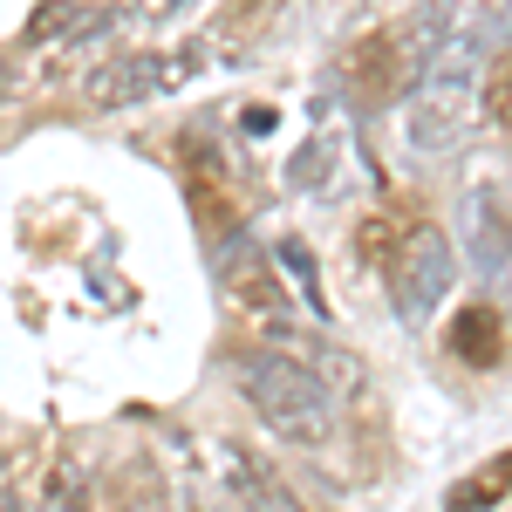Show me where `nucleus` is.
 Instances as JSON below:
<instances>
[{"instance_id":"obj_1","label":"nucleus","mask_w":512,"mask_h":512,"mask_svg":"<svg viewBox=\"0 0 512 512\" xmlns=\"http://www.w3.org/2000/svg\"><path fill=\"white\" fill-rule=\"evenodd\" d=\"M239 390L253 403V417L267 424L287 444H321L335 431V410H328V390H321L315 362L301 355H280V349H253L239 362Z\"/></svg>"},{"instance_id":"obj_2","label":"nucleus","mask_w":512,"mask_h":512,"mask_svg":"<svg viewBox=\"0 0 512 512\" xmlns=\"http://www.w3.org/2000/svg\"><path fill=\"white\" fill-rule=\"evenodd\" d=\"M390 280H396V308L410 321H424L451 294V280H458V260H451V246H444V233L437 226H417L410 233V246L396 253V267H390Z\"/></svg>"},{"instance_id":"obj_3","label":"nucleus","mask_w":512,"mask_h":512,"mask_svg":"<svg viewBox=\"0 0 512 512\" xmlns=\"http://www.w3.org/2000/svg\"><path fill=\"white\" fill-rule=\"evenodd\" d=\"M410 41L396 35V28H383V35H369V41H355V55H349V89H355V103L362 110H390L396 96L410 89V76H417V55H403Z\"/></svg>"},{"instance_id":"obj_4","label":"nucleus","mask_w":512,"mask_h":512,"mask_svg":"<svg viewBox=\"0 0 512 512\" xmlns=\"http://www.w3.org/2000/svg\"><path fill=\"white\" fill-rule=\"evenodd\" d=\"M403 130H410V151H417V158L458 151L465 130H472V89H465V82H431V89H417Z\"/></svg>"},{"instance_id":"obj_5","label":"nucleus","mask_w":512,"mask_h":512,"mask_svg":"<svg viewBox=\"0 0 512 512\" xmlns=\"http://www.w3.org/2000/svg\"><path fill=\"white\" fill-rule=\"evenodd\" d=\"M212 260H219V294L233 301L239 315H260V321H280V315H287L274 274H267V253H260L246 233L219 239V253H212Z\"/></svg>"},{"instance_id":"obj_6","label":"nucleus","mask_w":512,"mask_h":512,"mask_svg":"<svg viewBox=\"0 0 512 512\" xmlns=\"http://www.w3.org/2000/svg\"><path fill=\"white\" fill-rule=\"evenodd\" d=\"M198 48H185V62H164V55H110L96 76H89V103L96 110H123V103H137V96H151V89H178V82L192 76Z\"/></svg>"},{"instance_id":"obj_7","label":"nucleus","mask_w":512,"mask_h":512,"mask_svg":"<svg viewBox=\"0 0 512 512\" xmlns=\"http://www.w3.org/2000/svg\"><path fill=\"white\" fill-rule=\"evenodd\" d=\"M219 465H226L233 492H239V499H246L253 512H301V506H294V492H287V485H280V478L267 472L253 451H239V444H219Z\"/></svg>"},{"instance_id":"obj_8","label":"nucleus","mask_w":512,"mask_h":512,"mask_svg":"<svg viewBox=\"0 0 512 512\" xmlns=\"http://www.w3.org/2000/svg\"><path fill=\"white\" fill-rule=\"evenodd\" d=\"M424 226V212H410V205H390V212H376L362 233H355V260H369V267H383L390 274L396 267V253L410 246V233Z\"/></svg>"},{"instance_id":"obj_9","label":"nucleus","mask_w":512,"mask_h":512,"mask_svg":"<svg viewBox=\"0 0 512 512\" xmlns=\"http://www.w3.org/2000/svg\"><path fill=\"white\" fill-rule=\"evenodd\" d=\"M451 355H458V362H472V369H492V362L506 355L499 315H492V308H465V315L451 321Z\"/></svg>"},{"instance_id":"obj_10","label":"nucleus","mask_w":512,"mask_h":512,"mask_svg":"<svg viewBox=\"0 0 512 512\" xmlns=\"http://www.w3.org/2000/svg\"><path fill=\"white\" fill-rule=\"evenodd\" d=\"M506 492H512V451H499L492 465H478V472H465L458 485H451L444 512H485V506H499Z\"/></svg>"},{"instance_id":"obj_11","label":"nucleus","mask_w":512,"mask_h":512,"mask_svg":"<svg viewBox=\"0 0 512 512\" xmlns=\"http://www.w3.org/2000/svg\"><path fill=\"white\" fill-rule=\"evenodd\" d=\"M478 110L499 123V130H512V48L485 69V89H478Z\"/></svg>"},{"instance_id":"obj_12","label":"nucleus","mask_w":512,"mask_h":512,"mask_svg":"<svg viewBox=\"0 0 512 512\" xmlns=\"http://www.w3.org/2000/svg\"><path fill=\"white\" fill-rule=\"evenodd\" d=\"M280 260L294 267V280L308 287V301H315V315H328V301H321V280H315V253L301 246V239H280Z\"/></svg>"},{"instance_id":"obj_13","label":"nucleus","mask_w":512,"mask_h":512,"mask_svg":"<svg viewBox=\"0 0 512 512\" xmlns=\"http://www.w3.org/2000/svg\"><path fill=\"white\" fill-rule=\"evenodd\" d=\"M287 178H294V185H308V192H321V185H328V144H301Z\"/></svg>"},{"instance_id":"obj_14","label":"nucleus","mask_w":512,"mask_h":512,"mask_svg":"<svg viewBox=\"0 0 512 512\" xmlns=\"http://www.w3.org/2000/svg\"><path fill=\"white\" fill-rule=\"evenodd\" d=\"M69 21H76V7L62 0V7H48V14H35V21H28V41H48V35H62Z\"/></svg>"},{"instance_id":"obj_15","label":"nucleus","mask_w":512,"mask_h":512,"mask_svg":"<svg viewBox=\"0 0 512 512\" xmlns=\"http://www.w3.org/2000/svg\"><path fill=\"white\" fill-rule=\"evenodd\" d=\"M239 123H246L253 137H267V130H274V110H267V103H253V110H246V117H239Z\"/></svg>"},{"instance_id":"obj_16","label":"nucleus","mask_w":512,"mask_h":512,"mask_svg":"<svg viewBox=\"0 0 512 512\" xmlns=\"http://www.w3.org/2000/svg\"><path fill=\"white\" fill-rule=\"evenodd\" d=\"M137 7H144V14H171L178 0H137Z\"/></svg>"},{"instance_id":"obj_17","label":"nucleus","mask_w":512,"mask_h":512,"mask_svg":"<svg viewBox=\"0 0 512 512\" xmlns=\"http://www.w3.org/2000/svg\"><path fill=\"white\" fill-rule=\"evenodd\" d=\"M7 96H14V69H0V103H7Z\"/></svg>"}]
</instances>
